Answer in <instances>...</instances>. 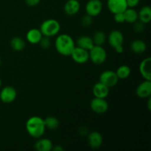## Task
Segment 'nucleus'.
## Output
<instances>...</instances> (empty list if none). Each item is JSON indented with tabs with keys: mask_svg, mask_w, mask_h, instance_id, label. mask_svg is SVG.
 Segmentation results:
<instances>
[{
	"mask_svg": "<svg viewBox=\"0 0 151 151\" xmlns=\"http://www.w3.org/2000/svg\"><path fill=\"white\" fill-rule=\"evenodd\" d=\"M26 131L31 137L38 139L44 135L46 127L44 119L38 116H32L27 120Z\"/></svg>",
	"mask_w": 151,
	"mask_h": 151,
	"instance_id": "obj_1",
	"label": "nucleus"
},
{
	"mask_svg": "<svg viewBox=\"0 0 151 151\" xmlns=\"http://www.w3.org/2000/svg\"><path fill=\"white\" fill-rule=\"evenodd\" d=\"M55 47L59 54L63 56H70L75 47V41L72 36L66 33L58 35L55 41Z\"/></svg>",
	"mask_w": 151,
	"mask_h": 151,
	"instance_id": "obj_2",
	"label": "nucleus"
},
{
	"mask_svg": "<svg viewBox=\"0 0 151 151\" xmlns=\"http://www.w3.org/2000/svg\"><path fill=\"white\" fill-rule=\"evenodd\" d=\"M39 29L43 36L51 38L59 33L60 30V24L56 19H49L41 23Z\"/></svg>",
	"mask_w": 151,
	"mask_h": 151,
	"instance_id": "obj_3",
	"label": "nucleus"
},
{
	"mask_svg": "<svg viewBox=\"0 0 151 151\" xmlns=\"http://www.w3.org/2000/svg\"><path fill=\"white\" fill-rule=\"evenodd\" d=\"M89 60L96 65H101L107 59V52L103 46L94 45L90 50H88Z\"/></svg>",
	"mask_w": 151,
	"mask_h": 151,
	"instance_id": "obj_4",
	"label": "nucleus"
},
{
	"mask_svg": "<svg viewBox=\"0 0 151 151\" xmlns=\"http://www.w3.org/2000/svg\"><path fill=\"white\" fill-rule=\"evenodd\" d=\"M119 78L116 72L112 70H106L102 72L99 78V81L109 87V88L115 86L119 82Z\"/></svg>",
	"mask_w": 151,
	"mask_h": 151,
	"instance_id": "obj_5",
	"label": "nucleus"
},
{
	"mask_svg": "<svg viewBox=\"0 0 151 151\" xmlns=\"http://www.w3.org/2000/svg\"><path fill=\"white\" fill-rule=\"evenodd\" d=\"M90 108L94 113L102 114L109 110V105L106 98L94 97L90 102Z\"/></svg>",
	"mask_w": 151,
	"mask_h": 151,
	"instance_id": "obj_6",
	"label": "nucleus"
},
{
	"mask_svg": "<svg viewBox=\"0 0 151 151\" xmlns=\"http://www.w3.org/2000/svg\"><path fill=\"white\" fill-rule=\"evenodd\" d=\"M70 56L75 63H79V64H83L89 60V54H88V50H84L79 47H76V46L72 50Z\"/></svg>",
	"mask_w": 151,
	"mask_h": 151,
	"instance_id": "obj_7",
	"label": "nucleus"
},
{
	"mask_svg": "<svg viewBox=\"0 0 151 151\" xmlns=\"http://www.w3.org/2000/svg\"><path fill=\"white\" fill-rule=\"evenodd\" d=\"M17 92L16 88L10 86H6L0 91V100L4 103H11L16 99Z\"/></svg>",
	"mask_w": 151,
	"mask_h": 151,
	"instance_id": "obj_8",
	"label": "nucleus"
},
{
	"mask_svg": "<svg viewBox=\"0 0 151 151\" xmlns=\"http://www.w3.org/2000/svg\"><path fill=\"white\" fill-rule=\"evenodd\" d=\"M108 43L114 50L115 48L120 46H123L124 35L121 31L118 29L112 30L107 37Z\"/></svg>",
	"mask_w": 151,
	"mask_h": 151,
	"instance_id": "obj_9",
	"label": "nucleus"
},
{
	"mask_svg": "<svg viewBox=\"0 0 151 151\" xmlns=\"http://www.w3.org/2000/svg\"><path fill=\"white\" fill-rule=\"evenodd\" d=\"M86 12L88 15L95 17L99 16L103 10V3L100 0H89L85 7Z\"/></svg>",
	"mask_w": 151,
	"mask_h": 151,
	"instance_id": "obj_10",
	"label": "nucleus"
},
{
	"mask_svg": "<svg viewBox=\"0 0 151 151\" xmlns=\"http://www.w3.org/2000/svg\"><path fill=\"white\" fill-rule=\"evenodd\" d=\"M107 7L113 14L123 13L127 8L126 0H107Z\"/></svg>",
	"mask_w": 151,
	"mask_h": 151,
	"instance_id": "obj_11",
	"label": "nucleus"
},
{
	"mask_svg": "<svg viewBox=\"0 0 151 151\" xmlns=\"http://www.w3.org/2000/svg\"><path fill=\"white\" fill-rule=\"evenodd\" d=\"M103 139L101 134L98 131H92L87 134V142L90 147L97 149L103 145Z\"/></svg>",
	"mask_w": 151,
	"mask_h": 151,
	"instance_id": "obj_12",
	"label": "nucleus"
},
{
	"mask_svg": "<svg viewBox=\"0 0 151 151\" xmlns=\"http://www.w3.org/2000/svg\"><path fill=\"white\" fill-rule=\"evenodd\" d=\"M137 97L142 99L148 98L151 95V81L145 80L142 82L136 89Z\"/></svg>",
	"mask_w": 151,
	"mask_h": 151,
	"instance_id": "obj_13",
	"label": "nucleus"
},
{
	"mask_svg": "<svg viewBox=\"0 0 151 151\" xmlns=\"http://www.w3.org/2000/svg\"><path fill=\"white\" fill-rule=\"evenodd\" d=\"M139 72L142 78L147 81H151V58L143 59L139 64Z\"/></svg>",
	"mask_w": 151,
	"mask_h": 151,
	"instance_id": "obj_14",
	"label": "nucleus"
},
{
	"mask_svg": "<svg viewBox=\"0 0 151 151\" xmlns=\"http://www.w3.org/2000/svg\"><path fill=\"white\" fill-rule=\"evenodd\" d=\"M92 93L94 97L106 98L109 94V88L99 81L96 83L93 86Z\"/></svg>",
	"mask_w": 151,
	"mask_h": 151,
	"instance_id": "obj_15",
	"label": "nucleus"
},
{
	"mask_svg": "<svg viewBox=\"0 0 151 151\" xmlns=\"http://www.w3.org/2000/svg\"><path fill=\"white\" fill-rule=\"evenodd\" d=\"M81 8V4L78 0H67L64 4V12L66 15L72 16L76 15Z\"/></svg>",
	"mask_w": 151,
	"mask_h": 151,
	"instance_id": "obj_16",
	"label": "nucleus"
},
{
	"mask_svg": "<svg viewBox=\"0 0 151 151\" xmlns=\"http://www.w3.org/2000/svg\"><path fill=\"white\" fill-rule=\"evenodd\" d=\"M53 144L48 138H38L34 145V148L37 151H50L52 150Z\"/></svg>",
	"mask_w": 151,
	"mask_h": 151,
	"instance_id": "obj_17",
	"label": "nucleus"
},
{
	"mask_svg": "<svg viewBox=\"0 0 151 151\" xmlns=\"http://www.w3.org/2000/svg\"><path fill=\"white\" fill-rule=\"evenodd\" d=\"M43 35L39 29L32 28V29L28 30V32H27L26 39L29 44H37L39 43Z\"/></svg>",
	"mask_w": 151,
	"mask_h": 151,
	"instance_id": "obj_18",
	"label": "nucleus"
},
{
	"mask_svg": "<svg viewBox=\"0 0 151 151\" xmlns=\"http://www.w3.org/2000/svg\"><path fill=\"white\" fill-rule=\"evenodd\" d=\"M77 47L84 49L86 50H90L94 46L92 41V38L88 35H81L77 38L76 41Z\"/></svg>",
	"mask_w": 151,
	"mask_h": 151,
	"instance_id": "obj_19",
	"label": "nucleus"
},
{
	"mask_svg": "<svg viewBox=\"0 0 151 151\" xmlns=\"http://www.w3.org/2000/svg\"><path fill=\"white\" fill-rule=\"evenodd\" d=\"M130 49L135 54H142L147 50V44L142 40L136 39L131 43Z\"/></svg>",
	"mask_w": 151,
	"mask_h": 151,
	"instance_id": "obj_20",
	"label": "nucleus"
},
{
	"mask_svg": "<svg viewBox=\"0 0 151 151\" xmlns=\"http://www.w3.org/2000/svg\"><path fill=\"white\" fill-rule=\"evenodd\" d=\"M138 19L147 24L151 21V8L150 6L145 5L141 7L138 12Z\"/></svg>",
	"mask_w": 151,
	"mask_h": 151,
	"instance_id": "obj_21",
	"label": "nucleus"
},
{
	"mask_svg": "<svg viewBox=\"0 0 151 151\" xmlns=\"http://www.w3.org/2000/svg\"><path fill=\"white\" fill-rule=\"evenodd\" d=\"M10 45L12 50H14V51L21 52L25 48L26 43H25L24 40L22 38L19 36H16L11 38V40L10 41Z\"/></svg>",
	"mask_w": 151,
	"mask_h": 151,
	"instance_id": "obj_22",
	"label": "nucleus"
},
{
	"mask_svg": "<svg viewBox=\"0 0 151 151\" xmlns=\"http://www.w3.org/2000/svg\"><path fill=\"white\" fill-rule=\"evenodd\" d=\"M125 22L128 24H134L138 20V12L133 7H128L123 12Z\"/></svg>",
	"mask_w": 151,
	"mask_h": 151,
	"instance_id": "obj_23",
	"label": "nucleus"
},
{
	"mask_svg": "<svg viewBox=\"0 0 151 151\" xmlns=\"http://www.w3.org/2000/svg\"><path fill=\"white\" fill-rule=\"evenodd\" d=\"M118 78L121 80H124L128 78L131 75V69L127 65H121L117 68L116 72Z\"/></svg>",
	"mask_w": 151,
	"mask_h": 151,
	"instance_id": "obj_24",
	"label": "nucleus"
},
{
	"mask_svg": "<svg viewBox=\"0 0 151 151\" xmlns=\"http://www.w3.org/2000/svg\"><path fill=\"white\" fill-rule=\"evenodd\" d=\"M46 128L49 130H55L59 126V121L55 116H49L44 119Z\"/></svg>",
	"mask_w": 151,
	"mask_h": 151,
	"instance_id": "obj_25",
	"label": "nucleus"
},
{
	"mask_svg": "<svg viewBox=\"0 0 151 151\" xmlns=\"http://www.w3.org/2000/svg\"><path fill=\"white\" fill-rule=\"evenodd\" d=\"M106 40H107V38H106L105 32L100 30L96 31L92 37V41L94 42V45L103 46L105 44Z\"/></svg>",
	"mask_w": 151,
	"mask_h": 151,
	"instance_id": "obj_26",
	"label": "nucleus"
},
{
	"mask_svg": "<svg viewBox=\"0 0 151 151\" xmlns=\"http://www.w3.org/2000/svg\"><path fill=\"white\" fill-rule=\"evenodd\" d=\"M93 24V17L86 13L81 19V24L85 27H88Z\"/></svg>",
	"mask_w": 151,
	"mask_h": 151,
	"instance_id": "obj_27",
	"label": "nucleus"
},
{
	"mask_svg": "<svg viewBox=\"0 0 151 151\" xmlns=\"http://www.w3.org/2000/svg\"><path fill=\"white\" fill-rule=\"evenodd\" d=\"M134 27H133V29H134V32H136V33H141V32H142L143 31H144L145 29V24L143 23V22H142L141 21H139L138 19V20L137 21V22H134Z\"/></svg>",
	"mask_w": 151,
	"mask_h": 151,
	"instance_id": "obj_28",
	"label": "nucleus"
},
{
	"mask_svg": "<svg viewBox=\"0 0 151 151\" xmlns=\"http://www.w3.org/2000/svg\"><path fill=\"white\" fill-rule=\"evenodd\" d=\"M38 44H40L41 48L44 49V50H47L51 46V40H50V37L43 36Z\"/></svg>",
	"mask_w": 151,
	"mask_h": 151,
	"instance_id": "obj_29",
	"label": "nucleus"
},
{
	"mask_svg": "<svg viewBox=\"0 0 151 151\" xmlns=\"http://www.w3.org/2000/svg\"><path fill=\"white\" fill-rule=\"evenodd\" d=\"M114 20L118 24H122L125 22V17L123 13H118L114 14Z\"/></svg>",
	"mask_w": 151,
	"mask_h": 151,
	"instance_id": "obj_30",
	"label": "nucleus"
},
{
	"mask_svg": "<svg viewBox=\"0 0 151 151\" xmlns=\"http://www.w3.org/2000/svg\"><path fill=\"white\" fill-rule=\"evenodd\" d=\"M140 0H126L128 7H133L134 8L139 4Z\"/></svg>",
	"mask_w": 151,
	"mask_h": 151,
	"instance_id": "obj_31",
	"label": "nucleus"
},
{
	"mask_svg": "<svg viewBox=\"0 0 151 151\" xmlns=\"http://www.w3.org/2000/svg\"><path fill=\"white\" fill-rule=\"evenodd\" d=\"M25 4L29 7H35L40 3L41 0H24Z\"/></svg>",
	"mask_w": 151,
	"mask_h": 151,
	"instance_id": "obj_32",
	"label": "nucleus"
},
{
	"mask_svg": "<svg viewBox=\"0 0 151 151\" xmlns=\"http://www.w3.org/2000/svg\"><path fill=\"white\" fill-rule=\"evenodd\" d=\"M79 133L82 136H86L88 134V129L86 127H81L79 129Z\"/></svg>",
	"mask_w": 151,
	"mask_h": 151,
	"instance_id": "obj_33",
	"label": "nucleus"
},
{
	"mask_svg": "<svg viewBox=\"0 0 151 151\" xmlns=\"http://www.w3.org/2000/svg\"><path fill=\"white\" fill-rule=\"evenodd\" d=\"M52 150H54V151H63V150H64V148H63V147H61V146H60V145H53Z\"/></svg>",
	"mask_w": 151,
	"mask_h": 151,
	"instance_id": "obj_34",
	"label": "nucleus"
},
{
	"mask_svg": "<svg viewBox=\"0 0 151 151\" xmlns=\"http://www.w3.org/2000/svg\"><path fill=\"white\" fill-rule=\"evenodd\" d=\"M114 50L116 51V52L119 53V54H120V53H122V52H123V50H124L123 46H120V47H116V48L114 49Z\"/></svg>",
	"mask_w": 151,
	"mask_h": 151,
	"instance_id": "obj_35",
	"label": "nucleus"
},
{
	"mask_svg": "<svg viewBox=\"0 0 151 151\" xmlns=\"http://www.w3.org/2000/svg\"><path fill=\"white\" fill-rule=\"evenodd\" d=\"M147 109H148L149 111H150L151 110V99H150V97H148V100H147Z\"/></svg>",
	"mask_w": 151,
	"mask_h": 151,
	"instance_id": "obj_36",
	"label": "nucleus"
},
{
	"mask_svg": "<svg viewBox=\"0 0 151 151\" xmlns=\"http://www.w3.org/2000/svg\"><path fill=\"white\" fill-rule=\"evenodd\" d=\"M1 79H0V88H1Z\"/></svg>",
	"mask_w": 151,
	"mask_h": 151,
	"instance_id": "obj_37",
	"label": "nucleus"
},
{
	"mask_svg": "<svg viewBox=\"0 0 151 151\" xmlns=\"http://www.w3.org/2000/svg\"><path fill=\"white\" fill-rule=\"evenodd\" d=\"M1 59H0V66H1Z\"/></svg>",
	"mask_w": 151,
	"mask_h": 151,
	"instance_id": "obj_38",
	"label": "nucleus"
}]
</instances>
